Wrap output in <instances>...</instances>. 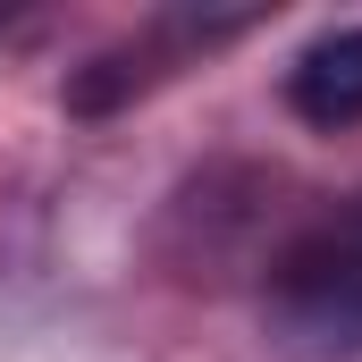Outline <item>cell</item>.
Listing matches in <instances>:
<instances>
[{"instance_id": "1", "label": "cell", "mask_w": 362, "mask_h": 362, "mask_svg": "<svg viewBox=\"0 0 362 362\" xmlns=\"http://www.w3.org/2000/svg\"><path fill=\"white\" fill-rule=\"evenodd\" d=\"M270 303L303 346H329V354L362 346V202L286 245V262L270 278Z\"/></svg>"}, {"instance_id": "2", "label": "cell", "mask_w": 362, "mask_h": 362, "mask_svg": "<svg viewBox=\"0 0 362 362\" xmlns=\"http://www.w3.org/2000/svg\"><path fill=\"white\" fill-rule=\"evenodd\" d=\"M286 101L303 127H354L362 118V25L320 34L295 68H286Z\"/></svg>"}]
</instances>
